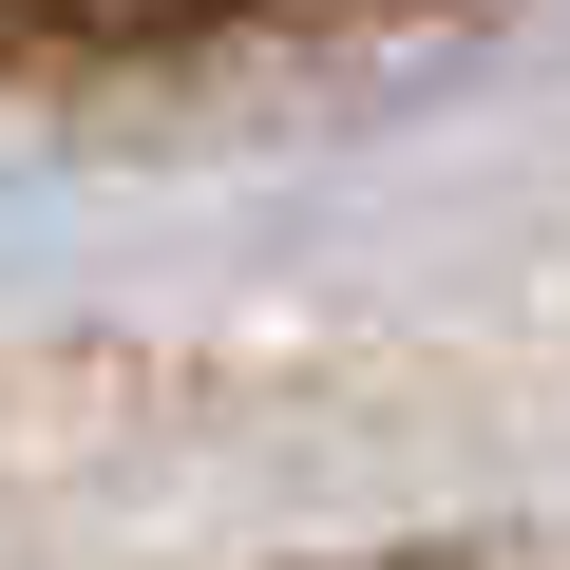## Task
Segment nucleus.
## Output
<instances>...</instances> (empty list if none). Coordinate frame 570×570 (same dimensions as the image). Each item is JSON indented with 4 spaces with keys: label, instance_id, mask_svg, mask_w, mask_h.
Listing matches in <instances>:
<instances>
[{
    "label": "nucleus",
    "instance_id": "obj_1",
    "mask_svg": "<svg viewBox=\"0 0 570 570\" xmlns=\"http://www.w3.org/2000/svg\"><path fill=\"white\" fill-rule=\"evenodd\" d=\"M247 0H0V77H115V58H190Z\"/></svg>",
    "mask_w": 570,
    "mask_h": 570
}]
</instances>
